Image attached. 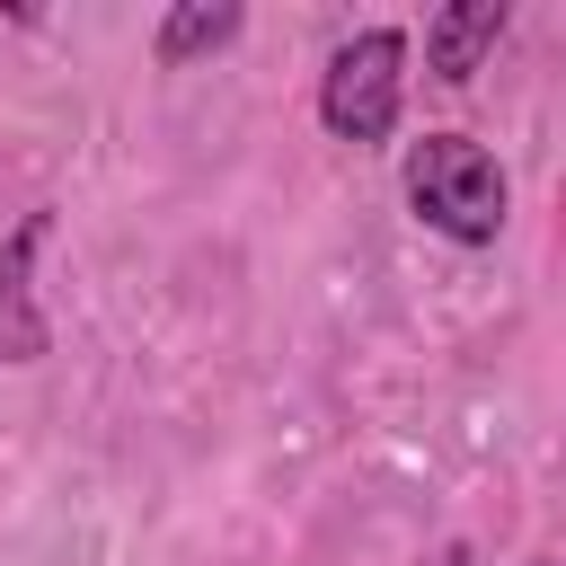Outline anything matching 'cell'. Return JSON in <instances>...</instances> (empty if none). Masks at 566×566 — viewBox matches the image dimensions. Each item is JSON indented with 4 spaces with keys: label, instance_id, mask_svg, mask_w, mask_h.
I'll return each instance as SVG.
<instances>
[{
    "label": "cell",
    "instance_id": "1",
    "mask_svg": "<svg viewBox=\"0 0 566 566\" xmlns=\"http://www.w3.org/2000/svg\"><path fill=\"white\" fill-rule=\"evenodd\" d=\"M407 203H416L424 230H442L460 248H486L504 230V168L469 133H424L407 150Z\"/></svg>",
    "mask_w": 566,
    "mask_h": 566
},
{
    "label": "cell",
    "instance_id": "2",
    "mask_svg": "<svg viewBox=\"0 0 566 566\" xmlns=\"http://www.w3.org/2000/svg\"><path fill=\"white\" fill-rule=\"evenodd\" d=\"M398 88H407V35H398V27H363V35H345V44L327 53V71H318V124H327L336 142L371 150V142H389V124H398Z\"/></svg>",
    "mask_w": 566,
    "mask_h": 566
},
{
    "label": "cell",
    "instance_id": "3",
    "mask_svg": "<svg viewBox=\"0 0 566 566\" xmlns=\"http://www.w3.org/2000/svg\"><path fill=\"white\" fill-rule=\"evenodd\" d=\"M53 239V212H27L9 239H0V363H44L53 354V327L35 310V256Z\"/></svg>",
    "mask_w": 566,
    "mask_h": 566
},
{
    "label": "cell",
    "instance_id": "4",
    "mask_svg": "<svg viewBox=\"0 0 566 566\" xmlns=\"http://www.w3.org/2000/svg\"><path fill=\"white\" fill-rule=\"evenodd\" d=\"M495 44H504V0H451V9L424 18V71L442 88H469Z\"/></svg>",
    "mask_w": 566,
    "mask_h": 566
},
{
    "label": "cell",
    "instance_id": "5",
    "mask_svg": "<svg viewBox=\"0 0 566 566\" xmlns=\"http://www.w3.org/2000/svg\"><path fill=\"white\" fill-rule=\"evenodd\" d=\"M239 27H248V9H239V0H186V9H168V18H159L150 53H159V71H186V62L221 53Z\"/></svg>",
    "mask_w": 566,
    "mask_h": 566
},
{
    "label": "cell",
    "instance_id": "6",
    "mask_svg": "<svg viewBox=\"0 0 566 566\" xmlns=\"http://www.w3.org/2000/svg\"><path fill=\"white\" fill-rule=\"evenodd\" d=\"M442 566H478V557H469V539H451V548H442Z\"/></svg>",
    "mask_w": 566,
    "mask_h": 566
}]
</instances>
